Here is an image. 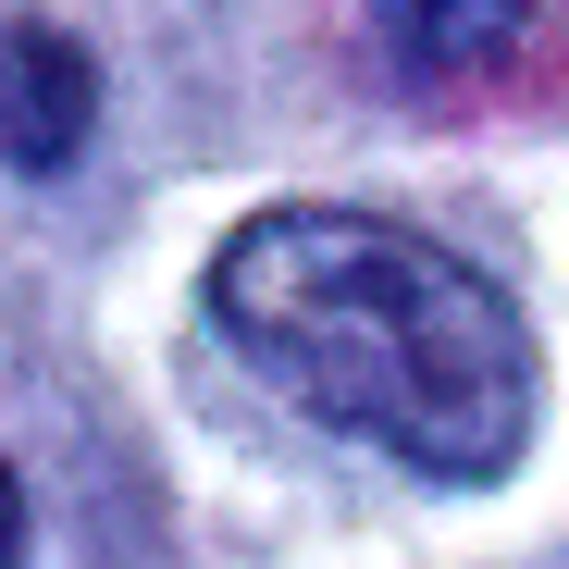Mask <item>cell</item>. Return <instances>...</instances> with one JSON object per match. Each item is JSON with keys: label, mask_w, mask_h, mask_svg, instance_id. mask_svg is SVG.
I'll return each mask as SVG.
<instances>
[{"label": "cell", "mask_w": 569, "mask_h": 569, "mask_svg": "<svg viewBox=\"0 0 569 569\" xmlns=\"http://www.w3.org/2000/svg\"><path fill=\"white\" fill-rule=\"evenodd\" d=\"M100 124V62H87L50 13L0 26V173H62Z\"/></svg>", "instance_id": "7a4b0ae2"}, {"label": "cell", "mask_w": 569, "mask_h": 569, "mask_svg": "<svg viewBox=\"0 0 569 569\" xmlns=\"http://www.w3.org/2000/svg\"><path fill=\"white\" fill-rule=\"evenodd\" d=\"M211 322L272 397L433 483H496L532 446V335L458 248L385 211H260L211 260Z\"/></svg>", "instance_id": "6da1fadb"}, {"label": "cell", "mask_w": 569, "mask_h": 569, "mask_svg": "<svg viewBox=\"0 0 569 569\" xmlns=\"http://www.w3.org/2000/svg\"><path fill=\"white\" fill-rule=\"evenodd\" d=\"M532 13L545 0H371V38L409 87H470L532 38Z\"/></svg>", "instance_id": "3957f363"}, {"label": "cell", "mask_w": 569, "mask_h": 569, "mask_svg": "<svg viewBox=\"0 0 569 569\" xmlns=\"http://www.w3.org/2000/svg\"><path fill=\"white\" fill-rule=\"evenodd\" d=\"M13 557H26V483L0 470V569H13Z\"/></svg>", "instance_id": "277c9868"}]
</instances>
